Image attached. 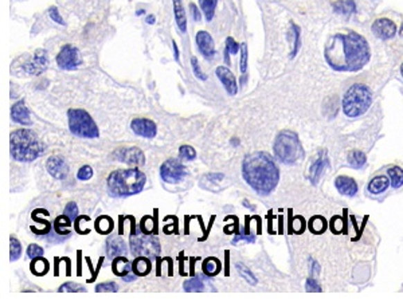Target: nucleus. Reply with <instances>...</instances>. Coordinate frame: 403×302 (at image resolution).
I'll list each match as a JSON object with an SVG mask.
<instances>
[{
    "label": "nucleus",
    "instance_id": "20",
    "mask_svg": "<svg viewBox=\"0 0 403 302\" xmlns=\"http://www.w3.org/2000/svg\"><path fill=\"white\" fill-rule=\"evenodd\" d=\"M328 167V158H327V152L321 151L317 156V159L314 160L311 169H310V179L314 185H317V182L320 180L324 169Z\"/></svg>",
    "mask_w": 403,
    "mask_h": 302
},
{
    "label": "nucleus",
    "instance_id": "29",
    "mask_svg": "<svg viewBox=\"0 0 403 302\" xmlns=\"http://www.w3.org/2000/svg\"><path fill=\"white\" fill-rule=\"evenodd\" d=\"M30 269H31V273H33L34 276L42 277V276H45L46 273L48 272L50 266H48V262L46 261L45 258L37 256V258H34V259L31 261Z\"/></svg>",
    "mask_w": 403,
    "mask_h": 302
},
{
    "label": "nucleus",
    "instance_id": "59",
    "mask_svg": "<svg viewBox=\"0 0 403 302\" xmlns=\"http://www.w3.org/2000/svg\"><path fill=\"white\" fill-rule=\"evenodd\" d=\"M401 75H402V78H403V64H402V65H401Z\"/></svg>",
    "mask_w": 403,
    "mask_h": 302
},
{
    "label": "nucleus",
    "instance_id": "48",
    "mask_svg": "<svg viewBox=\"0 0 403 302\" xmlns=\"http://www.w3.org/2000/svg\"><path fill=\"white\" fill-rule=\"evenodd\" d=\"M191 66H192V71H194V74L197 75V78H199L202 81H206V79H207V77H206L204 73L202 71L201 66H199V62H198V59H197L195 57L191 58Z\"/></svg>",
    "mask_w": 403,
    "mask_h": 302
},
{
    "label": "nucleus",
    "instance_id": "19",
    "mask_svg": "<svg viewBox=\"0 0 403 302\" xmlns=\"http://www.w3.org/2000/svg\"><path fill=\"white\" fill-rule=\"evenodd\" d=\"M11 118L14 122L21 124L23 126H28L33 124V121L30 118V111L27 109L24 101H18L15 105H12Z\"/></svg>",
    "mask_w": 403,
    "mask_h": 302
},
{
    "label": "nucleus",
    "instance_id": "2",
    "mask_svg": "<svg viewBox=\"0 0 403 302\" xmlns=\"http://www.w3.org/2000/svg\"><path fill=\"white\" fill-rule=\"evenodd\" d=\"M242 175L247 185L262 196L274 191L280 180V171L267 152L247 155L242 164Z\"/></svg>",
    "mask_w": 403,
    "mask_h": 302
},
{
    "label": "nucleus",
    "instance_id": "1",
    "mask_svg": "<svg viewBox=\"0 0 403 302\" xmlns=\"http://www.w3.org/2000/svg\"><path fill=\"white\" fill-rule=\"evenodd\" d=\"M324 57L336 71L355 73L370 62L371 50L364 37L350 31L330 37L324 47Z\"/></svg>",
    "mask_w": 403,
    "mask_h": 302
},
{
    "label": "nucleus",
    "instance_id": "46",
    "mask_svg": "<svg viewBox=\"0 0 403 302\" xmlns=\"http://www.w3.org/2000/svg\"><path fill=\"white\" fill-rule=\"evenodd\" d=\"M91 176H93V169L89 165H84L77 173V179L78 180H89V179H91Z\"/></svg>",
    "mask_w": 403,
    "mask_h": 302
},
{
    "label": "nucleus",
    "instance_id": "10",
    "mask_svg": "<svg viewBox=\"0 0 403 302\" xmlns=\"http://www.w3.org/2000/svg\"><path fill=\"white\" fill-rule=\"evenodd\" d=\"M57 65L62 70H75L82 65L80 50L73 45H65L57 55Z\"/></svg>",
    "mask_w": 403,
    "mask_h": 302
},
{
    "label": "nucleus",
    "instance_id": "6",
    "mask_svg": "<svg viewBox=\"0 0 403 302\" xmlns=\"http://www.w3.org/2000/svg\"><path fill=\"white\" fill-rule=\"evenodd\" d=\"M273 151L276 158L284 164L296 163L304 156V149L300 139L292 131H283L277 135Z\"/></svg>",
    "mask_w": 403,
    "mask_h": 302
},
{
    "label": "nucleus",
    "instance_id": "13",
    "mask_svg": "<svg viewBox=\"0 0 403 302\" xmlns=\"http://www.w3.org/2000/svg\"><path fill=\"white\" fill-rule=\"evenodd\" d=\"M373 34L379 38L382 41H387V39H391L395 37L397 34V24L394 23L391 19L388 18H381V19H377L374 23H373Z\"/></svg>",
    "mask_w": 403,
    "mask_h": 302
},
{
    "label": "nucleus",
    "instance_id": "5",
    "mask_svg": "<svg viewBox=\"0 0 403 302\" xmlns=\"http://www.w3.org/2000/svg\"><path fill=\"white\" fill-rule=\"evenodd\" d=\"M373 104V93L364 84L352 85L343 97L341 106L344 115L350 118L363 116Z\"/></svg>",
    "mask_w": 403,
    "mask_h": 302
},
{
    "label": "nucleus",
    "instance_id": "27",
    "mask_svg": "<svg viewBox=\"0 0 403 302\" xmlns=\"http://www.w3.org/2000/svg\"><path fill=\"white\" fill-rule=\"evenodd\" d=\"M94 227H96L97 233L102 234V235H109L113 232L114 223H113L112 218L102 215V216L96 219Z\"/></svg>",
    "mask_w": 403,
    "mask_h": 302
},
{
    "label": "nucleus",
    "instance_id": "55",
    "mask_svg": "<svg viewBox=\"0 0 403 302\" xmlns=\"http://www.w3.org/2000/svg\"><path fill=\"white\" fill-rule=\"evenodd\" d=\"M155 21H156V19H155V17H154V15H148V17H147V19H145V22H147L148 24H154L155 23Z\"/></svg>",
    "mask_w": 403,
    "mask_h": 302
},
{
    "label": "nucleus",
    "instance_id": "14",
    "mask_svg": "<svg viewBox=\"0 0 403 302\" xmlns=\"http://www.w3.org/2000/svg\"><path fill=\"white\" fill-rule=\"evenodd\" d=\"M134 135L145 139H154L156 136V124L148 118H134L131 122Z\"/></svg>",
    "mask_w": 403,
    "mask_h": 302
},
{
    "label": "nucleus",
    "instance_id": "35",
    "mask_svg": "<svg viewBox=\"0 0 403 302\" xmlns=\"http://www.w3.org/2000/svg\"><path fill=\"white\" fill-rule=\"evenodd\" d=\"M291 35L293 38V48H292L291 58H294L300 50L301 46V34H300V28L296 24H291Z\"/></svg>",
    "mask_w": 403,
    "mask_h": 302
},
{
    "label": "nucleus",
    "instance_id": "51",
    "mask_svg": "<svg viewBox=\"0 0 403 302\" xmlns=\"http://www.w3.org/2000/svg\"><path fill=\"white\" fill-rule=\"evenodd\" d=\"M305 286H307V290H308V292H321L320 285H319V283L316 282V279H312V277L307 279Z\"/></svg>",
    "mask_w": 403,
    "mask_h": 302
},
{
    "label": "nucleus",
    "instance_id": "37",
    "mask_svg": "<svg viewBox=\"0 0 403 302\" xmlns=\"http://www.w3.org/2000/svg\"><path fill=\"white\" fill-rule=\"evenodd\" d=\"M21 254H22L21 242L15 236H11L10 238V259H11V262L19 259Z\"/></svg>",
    "mask_w": 403,
    "mask_h": 302
},
{
    "label": "nucleus",
    "instance_id": "15",
    "mask_svg": "<svg viewBox=\"0 0 403 302\" xmlns=\"http://www.w3.org/2000/svg\"><path fill=\"white\" fill-rule=\"evenodd\" d=\"M46 168L47 172L58 180L65 179L69 175V165H67L66 160L62 156H51L47 159L46 162Z\"/></svg>",
    "mask_w": 403,
    "mask_h": 302
},
{
    "label": "nucleus",
    "instance_id": "33",
    "mask_svg": "<svg viewBox=\"0 0 403 302\" xmlns=\"http://www.w3.org/2000/svg\"><path fill=\"white\" fill-rule=\"evenodd\" d=\"M328 227V223L327 220L323 218V216H314L311 220H310V230L311 233L320 234L324 233Z\"/></svg>",
    "mask_w": 403,
    "mask_h": 302
},
{
    "label": "nucleus",
    "instance_id": "40",
    "mask_svg": "<svg viewBox=\"0 0 403 302\" xmlns=\"http://www.w3.org/2000/svg\"><path fill=\"white\" fill-rule=\"evenodd\" d=\"M237 270L240 273V276L247 281V283L250 285H257V279L253 276V273L250 272V269L247 267L244 263H238L237 265Z\"/></svg>",
    "mask_w": 403,
    "mask_h": 302
},
{
    "label": "nucleus",
    "instance_id": "17",
    "mask_svg": "<svg viewBox=\"0 0 403 302\" xmlns=\"http://www.w3.org/2000/svg\"><path fill=\"white\" fill-rule=\"evenodd\" d=\"M217 77L220 78V81L222 82V85L226 89V92L230 95H235L238 93V85H237V79L234 77V74L229 70L226 66H220L218 69L215 70Z\"/></svg>",
    "mask_w": 403,
    "mask_h": 302
},
{
    "label": "nucleus",
    "instance_id": "45",
    "mask_svg": "<svg viewBox=\"0 0 403 302\" xmlns=\"http://www.w3.org/2000/svg\"><path fill=\"white\" fill-rule=\"evenodd\" d=\"M96 292H118V286L114 282H105L96 286Z\"/></svg>",
    "mask_w": 403,
    "mask_h": 302
},
{
    "label": "nucleus",
    "instance_id": "49",
    "mask_svg": "<svg viewBox=\"0 0 403 302\" xmlns=\"http://www.w3.org/2000/svg\"><path fill=\"white\" fill-rule=\"evenodd\" d=\"M48 15H50V18H51L55 23L65 26V22H64V19H62V17H61V14H60V11H58L57 7H54V6L50 7V8H48Z\"/></svg>",
    "mask_w": 403,
    "mask_h": 302
},
{
    "label": "nucleus",
    "instance_id": "53",
    "mask_svg": "<svg viewBox=\"0 0 403 302\" xmlns=\"http://www.w3.org/2000/svg\"><path fill=\"white\" fill-rule=\"evenodd\" d=\"M172 46H174V53H175V61L179 62V50H178V45L175 41H172Z\"/></svg>",
    "mask_w": 403,
    "mask_h": 302
},
{
    "label": "nucleus",
    "instance_id": "11",
    "mask_svg": "<svg viewBox=\"0 0 403 302\" xmlns=\"http://www.w3.org/2000/svg\"><path fill=\"white\" fill-rule=\"evenodd\" d=\"M113 158L117 162L129 164V165H143L145 163V156L140 148H120L113 153Z\"/></svg>",
    "mask_w": 403,
    "mask_h": 302
},
{
    "label": "nucleus",
    "instance_id": "21",
    "mask_svg": "<svg viewBox=\"0 0 403 302\" xmlns=\"http://www.w3.org/2000/svg\"><path fill=\"white\" fill-rule=\"evenodd\" d=\"M120 236H111L107 239V254L111 258L125 256L128 252L125 242Z\"/></svg>",
    "mask_w": 403,
    "mask_h": 302
},
{
    "label": "nucleus",
    "instance_id": "25",
    "mask_svg": "<svg viewBox=\"0 0 403 302\" xmlns=\"http://www.w3.org/2000/svg\"><path fill=\"white\" fill-rule=\"evenodd\" d=\"M390 180L387 176H375L370 185L367 187V189L374 194V195H379V194H383L384 191H387V188L390 187Z\"/></svg>",
    "mask_w": 403,
    "mask_h": 302
},
{
    "label": "nucleus",
    "instance_id": "41",
    "mask_svg": "<svg viewBox=\"0 0 403 302\" xmlns=\"http://www.w3.org/2000/svg\"><path fill=\"white\" fill-rule=\"evenodd\" d=\"M180 159L186 160V162H192L197 159V152L190 145H183L180 147L179 149Z\"/></svg>",
    "mask_w": 403,
    "mask_h": 302
},
{
    "label": "nucleus",
    "instance_id": "23",
    "mask_svg": "<svg viewBox=\"0 0 403 302\" xmlns=\"http://www.w3.org/2000/svg\"><path fill=\"white\" fill-rule=\"evenodd\" d=\"M151 269L152 263L148 259V256H136V259L132 262V270L137 277L148 276L151 273Z\"/></svg>",
    "mask_w": 403,
    "mask_h": 302
},
{
    "label": "nucleus",
    "instance_id": "4",
    "mask_svg": "<svg viewBox=\"0 0 403 302\" xmlns=\"http://www.w3.org/2000/svg\"><path fill=\"white\" fill-rule=\"evenodd\" d=\"M147 178L137 168L114 171L108 178V191L113 198L132 196L144 189Z\"/></svg>",
    "mask_w": 403,
    "mask_h": 302
},
{
    "label": "nucleus",
    "instance_id": "3",
    "mask_svg": "<svg viewBox=\"0 0 403 302\" xmlns=\"http://www.w3.org/2000/svg\"><path fill=\"white\" fill-rule=\"evenodd\" d=\"M10 151L14 160L30 163L45 153V145L30 129H18L10 136Z\"/></svg>",
    "mask_w": 403,
    "mask_h": 302
},
{
    "label": "nucleus",
    "instance_id": "7",
    "mask_svg": "<svg viewBox=\"0 0 403 302\" xmlns=\"http://www.w3.org/2000/svg\"><path fill=\"white\" fill-rule=\"evenodd\" d=\"M69 129L74 136L82 139H97L100 138V131L94 120L84 109H70L67 112Z\"/></svg>",
    "mask_w": 403,
    "mask_h": 302
},
{
    "label": "nucleus",
    "instance_id": "16",
    "mask_svg": "<svg viewBox=\"0 0 403 302\" xmlns=\"http://www.w3.org/2000/svg\"><path fill=\"white\" fill-rule=\"evenodd\" d=\"M195 41H197L198 48L204 58L211 59L215 55V45L213 41V37L207 31H199L197 34Z\"/></svg>",
    "mask_w": 403,
    "mask_h": 302
},
{
    "label": "nucleus",
    "instance_id": "28",
    "mask_svg": "<svg viewBox=\"0 0 403 302\" xmlns=\"http://www.w3.org/2000/svg\"><path fill=\"white\" fill-rule=\"evenodd\" d=\"M334 10L340 15H351L357 11L355 0H337L334 3Z\"/></svg>",
    "mask_w": 403,
    "mask_h": 302
},
{
    "label": "nucleus",
    "instance_id": "9",
    "mask_svg": "<svg viewBox=\"0 0 403 302\" xmlns=\"http://www.w3.org/2000/svg\"><path fill=\"white\" fill-rule=\"evenodd\" d=\"M187 175L186 167L178 159H168L160 167V178L170 185L181 182Z\"/></svg>",
    "mask_w": 403,
    "mask_h": 302
},
{
    "label": "nucleus",
    "instance_id": "56",
    "mask_svg": "<svg viewBox=\"0 0 403 302\" xmlns=\"http://www.w3.org/2000/svg\"><path fill=\"white\" fill-rule=\"evenodd\" d=\"M400 34H401V37H402V38H403V23H402V26H401V30H400Z\"/></svg>",
    "mask_w": 403,
    "mask_h": 302
},
{
    "label": "nucleus",
    "instance_id": "39",
    "mask_svg": "<svg viewBox=\"0 0 403 302\" xmlns=\"http://www.w3.org/2000/svg\"><path fill=\"white\" fill-rule=\"evenodd\" d=\"M305 227H307V223L304 220L303 216H294L291 220V234H303L305 232Z\"/></svg>",
    "mask_w": 403,
    "mask_h": 302
},
{
    "label": "nucleus",
    "instance_id": "22",
    "mask_svg": "<svg viewBox=\"0 0 403 302\" xmlns=\"http://www.w3.org/2000/svg\"><path fill=\"white\" fill-rule=\"evenodd\" d=\"M112 270L117 277H128L132 274V263L125 258V256H116L112 262Z\"/></svg>",
    "mask_w": 403,
    "mask_h": 302
},
{
    "label": "nucleus",
    "instance_id": "47",
    "mask_svg": "<svg viewBox=\"0 0 403 302\" xmlns=\"http://www.w3.org/2000/svg\"><path fill=\"white\" fill-rule=\"evenodd\" d=\"M247 57H249V53H247V44H242V45H241V62H240L241 73H247Z\"/></svg>",
    "mask_w": 403,
    "mask_h": 302
},
{
    "label": "nucleus",
    "instance_id": "58",
    "mask_svg": "<svg viewBox=\"0 0 403 302\" xmlns=\"http://www.w3.org/2000/svg\"><path fill=\"white\" fill-rule=\"evenodd\" d=\"M231 142H233L234 145H237V144H238V141H237V139H233V141H231Z\"/></svg>",
    "mask_w": 403,
    "mask_h": 302
},
{
    "label": "nucleus",
    "instance_id": "57",
    "mask_svg": "<svg viewBox=\"0 0 403 302\" xmlns=\"http://www.w3.org/2000/svg\"><path fill=\"white\" fill-rule=\"evenodd\" d=\"M141 14H144V10H143V11H141V10L137 11V15H141Z\"/></svg>",
    "mask_w": 403,
    "mask_h": 302
},
{
    "label": "nucleus",
    "instance_id": "54",
    "mask_svg": "<svg viewBox=\"0 0 403 302\" xmlns=\"http://www.w3.org/2000/svg\"><path fill=\"white\" fill-rule=\"evenodd\" d=\"M224 256H226V273L224 274L229 276L230 274V272H229V256H230L229 252H224Z\"/></svg>",
    "mask_w": 403,
    "mask_h": 302
},
{
    "label": "nucleus",
    "instance_id": "8",
    "mask_svg": "<svg viewBox=\"0 0 403 302\" xmlns=\"http://www.w3.org/2000/svg\"><path fill=\"white\" fill-rule=\"evenodd\" d=\"M131 250L134 256H156L160 253V243L155 236L145 235L144 236H131Z\"/></svg>",
    "mask_w": 403,
    "mask_h": 302
},
{
    "label": "nucleus",
    "instance_id": "42",
    "mask_svg": "<svg viewBox=\"0 0 403 302\" xmlns=\"http://www.w3.org/2000/svg\"><path fill=\"white\" fill-rule=\"evenodd\" d=\"M65 215H66L67 218L73 222H75V219L78 218V206L74 203V202H70V203H67L66 207H65V212H64Z\"/></svg>",
    "mask_w": 403,
    "mask_h": 302
},
{
    "label": "nucleus",
    "instance_id": "26",
    "mask_svg": "<svg viewBox=\"0 0 403 302\" xmlns=\"http://www.w3.org/2000/svg\"><path fill=\"white\" fill-rule=\"evenodd\" d=\"M174 3V14H175V21L179 27L181 32L187 31V17H186V10L181 4V0H172Z\"/></svg>",
    "mask_w": 403,
    "mask_h": 302
},
{
    "label": "nucleus",
    "instance_id": "38",
    "mask_svg": "<svg viewBox=\"0 0 403 302\" xmlns=\"http://www.w3.org/2000/svg\"><path fill=\"white\" fill-rule=\"evenodd\" d=\"M183 287L186 292H203L204 283L199 279H191L184 281Z\"/></svg>",
    "mask_w": 403,
    "mask_h": 302
},
{
    "label": "nucleus",
    "instance_id": "43",
    "mask_svg": "<svg viewBox=\"0 0 403 302\" xmlns=\"http://www.w3.org/2000/svg\"><path fill=\"white\" fill-rule=\"evenodd\" d=\"M58 292H87L85 290V287L84 286H81V285H77V283H73V282H67V283H64L60 289H58Z\"/></svg>",
    "mask_w": 403,
    "mask_h": 302
},
{
    "label": "nucleus",
    "instance_id": "50",
    "mask_svg": "<svg viewBox=\"0 0 403 302\" xmlns=\"http://www.w3.org/2000/svg\"><path fill=\"white\" fill-rule=\"evenodd\" d=\"M226 50L230 53V54H237L238 51H240V45L231 38V37H229L227 39H226Z\"/></svg>",
    "mask_w": 403,
    "mask_h": 302
},
{
    "label": "nucleus",
    "instance_id": "24",
    "mask_svg": "<svg viewBox=\"0 0 403 302\" xmlns=\"http://www.w3.org/2000/svg\"><path fill=\"white\" fill-rule=\"evenodd\" d=\"M202 269H203V273L208 277H215L218 276V273L221 272L222 269V265H221V261L214 258V256H210L207 259L203 261L202 263Z\"/></svg>",
    "mask_w": 403,
    "mask_h": 302
},
{
    "label": "nucleus",
    "instance_id": "52",
    "mask_svg": "<svg viewBox=\"0 0 403 302\" xmlns=\"http://www.w3.org/2000/svg\"><path fill=\"white\" fill-rule=\"evenodd\" d=\"M190 10H191V15H192V19L195 22H201L202 15L199 8L197 7L195 3H190Z\"/></svg>",
    "mask_w": 403,
    "mask_h": 302
},
{
    "label": "nucleus",
    "instance_id": "31",
    "mask_svg": "<svg viewBox=\"0 0 403 302\" xmlns=\"http://www.w3.org/2000/svg\"><path fill=\"white\" fill-rule=\"evenodd\" d=\"M218 0H199L202 11L204 14V18L207 22H211L214 15H215V8H217Z\"/></svg>",
    "mask_w": 403,
    "mask_h": 302
},
{
    "label": "nucleus",
    "instance_id": "18",
    "mask_svg": "<svg viewBox=\"0 0 403 302\" xmlns=\"http://www.w3.org/2000/svg\"><path fill=\"white\" fill-rule=\"evenodd\" d=\"M335 186L339 194L344 196H355L358 194V183L350 178V176H337L335 180Z\"/></svg>",
    "mask_w": 403,
    "mask_h": 302
},
{
    "label": "nucleus",
    "instance_id": "12",
    "mask_svg": "<svg viewBox=\"0 0 403 302\" xmlns=\"http://www.w3.org/2000/svg\"><path fill=\"white\" fill-rule=\"evenodd\" d=\"M48 68V55L44 48H38L33 58L24 65L23 69L26 70L31 75H39Z\"/></svg>",
    "mask_w": 403,
    "mask_h": 302
},
{
    "label": "nucleus",
    "instance_id": "32",
    "mask_svg": "<svg viewBox=\"0 0 403 302\" xmlns=\"http://www.w3.org/2000/svg\"><path fill=\"white\" fill-rule=\"evenodd\" d=\"M140 229H141L143 234H145V235H152V234L156 235V216L155 218H152V216H144L141 219Z\"/></svg>",
    "mask_w": 403,
    "mask_h": 302
},
{
    "label": "nucleus",
    "instance_id": "44",
    "mask_svg": "<svg viewBox=\"0 0 403 302\" xmlns=\"http://www.w3.org/2000/svg\"><path fill=\"white\" fill-rule=\"evenodd\" d=\"M44 253H45V250L41 246H38V245H30L27 247V256L31 258V259H34L37 256H44Z\"/></svg>",
    "mask_w": 403,
    "mask_h": 302
},
{
    "label": "nucleus",
    "instance_id": "36",
    "mask_svg": "<svg viewBox=\"0 0 403 302\" xmlns=\"http://www.w3.org/2000/svg\"><path fill=\"white\" fill-rule=\"evenodd\" d=\"M71 225V220L67 218L66 215L64 214L62 216L57 218L55 222H54V227H55V232L57 234H60L61 236H66V235H70V232H66V230H62V227H67Z\"/></svg>",
    "mask_w": 403,
    "mask_h": 302
},
{
    "label": "nucleus",
    "instance_id": "30",
    "mask_svg": "<svg viewBox=\"0 0 403 302\" xmlns=\"http://www.w3.org/2000/svg\"><path fill=\"white\" fill-rule=\"evenodd\" d=\"M388 178H390V183L393 188H401L403 186V169L401 167H391L387 171Z\"/></svg>",
    "mask_w": 403,
    "mask_h": 302
},
{
    "label": "nucleus",
    "instance_id": "34",
    "mask_svg": "<svg viewBox=\"0 0 403 302\" xmlns=\"http://www.w3.org/2000/svg\"><path fill=\"white\" fill-rule=\"evenodd\" d=\"M348 163H350V165H351L352 168L360 169L361 167H364L366 163H367V158H366V155H364L363 152H360V151H352V152H350V155H348Z\"/></svg>",
    "mask_w": 403,
    "mask_h": 302
}]
</instances>
